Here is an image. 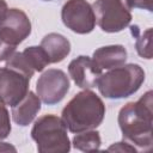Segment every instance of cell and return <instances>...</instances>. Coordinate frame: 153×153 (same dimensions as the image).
<instances>
[{
	"label": "cell",
	"instance_id": "1",
	"mask_svg": "<svg viewBox=\"0 0 153 153\" xmlns=\"http://www.w3.org/2000/svg\"><path fill=\"white\" fill-rule=\"evenodd\" d=\"M152 91H147L136 102L127 103L118 112V126L123 139L137 151L152 148L153 110Z\"/></svg>",
	"mask_w": 153,
	"mask_h": 153
},
{
	"label": "cell",
	"instance_id": "2",
	"mask_svg": "<svg viewBox=\"0 0 153 153\" xmlns=\"http://www.w3.org/2000/svg\"><path fill=\"white\" fill-rule=\"evenodd\" d=\"M105 105L91 90L78 92L62 109L61 118L71 133L96 129L104 120Z\"/></svg>",
	"mask_w": 153,
	"mask_h": 153
},
{
	"label": "cell",
	"instance_id": "3",
	"mask_svg": "<svg viewBox=\"0 0 153 153\" xmlns=\"http://www.w3.org/2000/svg\"><path fill=\"white\" fill-rule=\"evenodd\" d=\"M143 81L145 71L142 67L137 63H128L102 74L98 79L97 87L105 98L122 99L137 92Z\"/></svg>",
	"mask_w": 153,
	"mask_h": 153
},
{
	"label": "cell",
	"instance_id": "4",
	"mask_svg": "<svg viewBox=\"0 0 153 153\" xmlns=\"http://www.w3.org/2000/svg\"><path fill=\"white\" fill-rule=\"evenodd\" d=\"M31 137L41 153H67L71 149L67 127L56 115H43L36 120Z\"/></svg>",
	"mask_w": 153,
	"mask_h": 153
},
{
	"label": "cell",
	"instance_id": "5",
	"mask_svg": "<svg viewBox=\"0 0 153 153\" xmlns=\"http://www.w3.org/2000/svg\"><path fill=\"white\" fill-rule=\"evenodd\" d=\"M31 22L19 8H10L0 19V61H6L30 36Z\"/></svg>",
	"mask_w": 153,
	"mask_h": 153
},
{
	"label": "cell",
	"instance_id": "6",
	"mask_svg": "<svg viewBox=\"0 0 153 153\" xmlns=\"http://www.w3.org/2000/svg\"><path fill=\"white\" fill-rule=\"evenodd\" d=\"M92 8L98 26L109 33L122 31L133 18V0H96Z\"/></svg>",
	"mask_w": 153,
	"mask_h": 153
},
{
	"label": "cell",
	"instance_id": "7",
	"mask_svg": "<svg viewBox=\"0 0 153 153\" xmlns=\"http://www.w3.org/2000/svg\"><path fill=\"white\" fill-rule=\"evenodd\" d=\"M63 24L75 33L85 35L93 31L96 14L86 0H67L61 8Z\"/></svg>",
	"mask_w": 153,
	"mask_h": 153
},
{
	"label": "cell",
	"instance_id": "8",
	"mask_svg": "<svg viewBox=\"0 0 153 153\" xmlns=\"http://www.w3.org/2000/svg\"><path fill=\"white\" fill-rule=\"evenodd\" d=\"M69 90L67 74L56 68H50L42 73L36 82V91L39 99L48 105L60 103Z\"/></svg>",
	"mask_w": 153,
	"mask_h": 153
},
{
	"label": "cell",
	"instance_id": "9",
	"mask_svg": "<svg viewBox=\"0 0 153 153\" xmlns=\"http://www.w3.org/2000/svg\"><path fill=\"white\" fill-rule=\"evenodd\" d=\"M30 78L24 73L4 66L0 68V99L11 108L29 92Z\"/></svg>",
	"mask_w": 153,
	"mask_h": 153
},
{
	"label": "cell",
	"instance_id": "10",
	"mask_svg": "<svg viewBox=\"0 0 153 153\" xmlns=\"http://www.w3.org/2000/svg\"><path fill=\"white\" fill-rule=\"evenodd\" d=\"M49 63L50 61L42 47L32 45L20 53L14 51L6 60L5 66L14 68L31 79L35 72H42Z\"/></svg>",
	"mask_w": 153,
	"mask_h": 153
},
{
	"label": "cell",
	"instance_id": "11",
	"mask_svg": "<svg viewBox=\"0 0 153 153\" xmlns=\"http://www.w3.org/2000/svg\"><path fill=\"white\" fill-rule=\"evenodd\" d=\"M68 73L78 87L90 90L97 86L98 79L102 75V69L92 59L80 55L69 62Z\"/></svg>",
	"mask_w": 153,
	"mask_h": 153
},
{
	"label": "cell",
	"instance_id": "12",
	"mask_svg": "<svg viewBox=\"0 0 153 153\" xmlns=\"http://www.w3.org/2000/svg\"><path fill=\"white\" fill-rule=\"evenodd\" d=\"M41 110V99L37 94L29 90L25 97L12 106V118L20 127L29 126Z\"/></svg>",
	"mask_w": 153,
	"mask_h": 153
},
{
	"label": "cell",
	"instance_id": "13",
	"mask_svg": "<svg viewBox=\"0 0 153 153\" xmlns=\"http://www.w3.org/2000/svg\"><path fill=\"white\" fill-rule=\"evenodd\" d=\"M94 63L103 69H112L120 67L127 61V49L121 44L105 45L96 49L92 55Z\"/></svg>",
	"mask_w": 153,
	"mask_h": 153
},
{
	"label": "cell",
	"instance_id": "14",
	"mask_svg": "<svg viewBox=\"0 0 153 153\" xmlns=\"http://www.w3.org/2000/svg\"><path fill=\"white\" fill-rule=\"evenodd\" d=\"M41 47L45 51L50 63H57L65 60L71 53L69 41L61 33L50 32L41 41Z\"/></svg>",
	"mask_w": 153,
	"mask_h": 153
},
{
	"label": "cell",
	"instance_id": "15",
	"mask_svg": "<svg viewBox=\"0 0 153 153\" xmlns=\"http://www.w3.org/2000/svg\"><path fill=\"white\" fill-rule=\"evenodd\" d=\"M73 146L74 148L82 151V152H91V151H97L100 147L102 140L100 135L97 130H86L78 133L73 137Z\"/></svg>",
	"mask_w": 153,
	"mask_h": 153
},
{
	"label": "cell",
	"instance_id": "16",
	"mask_svg": "<svg viewBox=\"0 0 153 153\" xmlns=\"http://www.w3.org/2000/svg\"><path fill=\"white\" fill-rule=\"evenodd\" d=\"M130 30L133 32V35L136 37V42H135V47H136V51L141 57H145L147 60L152 59V29L148 27L147 30H145L143 32H140L137 25H133L130 26Z\"/></svg>",
	"mask_w": 153,
	"mask_h": 153
},
{
	"label": "cell",
	"instance_id": "17",
	"mask_svg": "<svg viewBox=\"0 0 153 153\" xmlns=\"http://www.w3.org/2000/svg\"><path fill=\"white\" fill-rule=\"evenodd\" d=\"M11 133V120L10 112L6 104L0 99V140L6 139Z\"/></svg>",
	"mask_w": 153,
	"mask_h": 153
},
{
	"label": "cell",
	"instance_id": "18",
	"mask_svg": "<svg viewBox=\"0 0 153 153\" xmlns=\"http://www.w3.org/2000/svg\"><path fill=\"white\" fill-rule=\"evenodd\" d=\"M108 149H109V151H118V152H126V151H127V152H136V151H137L134 146H131V145H130L129 142H127V141L117 142V143L110 146Z\"/></svg>",
	"mask_w": 153,
	"mask_h": 153
},
{
	"label": "cell",
	"instance_id": "19",
	"mask_svg": "<svg viewBox=\"0 0 153 153\" xmlns=\"http://www.w3.org/2000/svg\"><path fill=\"white\" fill-rule=\"evenodd\" d=\"M133 7L141 8V10H147L148 12L153 11L152 0H133Z\"/></svg>",
	"mask_w": 153,
	"mask_h": 153
},
{
	"label": "cell",
	"instance_id": "20",
	"mask_svg": "<svg viewBox=\"0 0 153 153\" xmlns=\"http://www.w3.org/2000/svg\"><path fill=\"white\" fill-rule=\"evenodd\" d=\"M8 7H7V4L5 0H0V19L6 14Z\"/></svg>",
	"mask_w": 153,
	"mask_h": 153
},
{
	"label": "cell",
	"instance_id": "21",
	"mask_svg": "<svg viewBox=\"0 0 153 153\" xmlns=\"http://www.w3.org/2000/svg\"><path fill=\"white\" fill-rule=\"evenodd\" d=\"M44 1H50V0H44Z\"/></svg>",
	"mask_w": 153,
	"mask_h": 153
}]
</instances>
